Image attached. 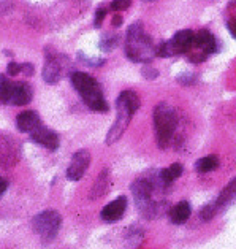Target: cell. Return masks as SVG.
Listing matches in <instances>:
<instances>
[{
    "instance_id": "8992f818",
    "label": "cell",
    "mask_w": 236,
    "mask_h": 249,
    "mask_svg": "<svg viewBox=\"0 0 236 249\" xmlns=\"http://www.w3.org/2000/svg\"><path fill=\"white\" fill-rule=\"evenodd\" d=\"M193 38L195 34L189 29L179 30L178 34H174V37L168 41H163L160 46L157 48V56L160 57H171L179 56V54H189L193 45Z\"/></svg>"
},
{
    "instance_id": "52a82bcc",
    "label": "cell",
    "mask_w": 236,
    "mask_h": 249,
    "mask_svg": "<svg viewBox=\"0 0 236 249\" xmlns=\"http://www.w3.org/2000/svg\"><path fill=\"white\" fill-rule=\"evenodd\" d=\"M60 226H62V217L54 210L40 213L34 219V230L41 236L43 241H52L56 238Z\"/></svg>"
},
{
    "instance_id": "83f0119b",
    "label": "cell",
    "mask_w": 236,
    "mask_h": 249,
    "mask_svg": "<svg viewBox=\"0 0 236 249\" xmlns=\"http://www.w3.org/2000/svg\"><path fill=\"white\" fill-rule=\"evenodd\" d=\"M143 75H144V78H149V80H152V78L157 76V70H154V69H144Z\"/></svg>"
},
{
    "instance_id": "277c9868",
    "label": "cell",
    "mask_w": 236,
    "mask_h": 249,
    "mask_svg": "<svg viewBox=\"0 0 236 249\" xmlns=\"http://www.w3.org/2000/svg\"><path fill=\"white\" fill-rule=\"evenodd\" d=\"M154 127L159 148L165 149L171 143L174 130L178 127V113L167 102H162L154 110Z\"/></svg>"
},
{
    "instance_id": "f546056e",
    "label": "cell",
    "mask_w": 236,
    "mask_h": 249,
    "mask_svg": "<svg viewBox=\"0 0 236 249\" xmlns=\"http://www.w3.org/2000/svg\"><path fill=\"white\" fill-rule=\"evenodd\" d=\"M228 26H230V30H232L233 37L236 38V18H233V19H232V22H230Z\"/></svg>"
},
{
    "instance_id": "4dcf8cb0",
    "label": "cell",
    "mask_w": 236,
    "mask_h": 249,
    "mask_svg": "<svg viewBox=\"0 0 236 249\" xmlns=\"http://www.w3.org/2000/svg\"><path fill=\"white\" fill-rule=\"evenodd\" d=\"M120 24H122V18H120V16H114L113 18V26L114 27H119Z\"/></svg>"
},
{
    "instance_id": "30bf717a",
    "label": "cell",
    "mask_w": 236,
    "mask_h": 249,
    "mask_svg": "<svg viewBox=\"0 0 236 249\" xmlns=\"http://www.w3.org/2000/svg\"><path fill=\"white\" fill-rule=\"evenodd\" d=\"M90 163V153L87 149H80L73 154L70 167L67 168V178L70 181H80Z\"/></svg>"
},
{
    "instance_id": "2e32d148",
    "label": "cell",
    "mask_w": 236,
    "mask_h": 249,
    "mask_svg": "<svg viewBox=\"0 0 236 249\" xmlns=\"http://www.w3.org/2000/svg\"><path fill=\"white\" fill-rule=\"evenodd\" d=\"M32 100V88L27 83H15L13 95H11V103L17 107H24Z\"/></svg>"
},
{
    "instance_id": "7402d4cb",
    "label": "cell",
    "mask_w": 236,
    "mask_h": 249,
    "mask_svg": "<svg viewBox=\"0 0 236 249\" xmlns=\"http://www.w3.org/2000/svg\"><path fill=\"white\" fill-rule=\"evenodd\" d=\"M217 210H219V208H217L216 203H209L206 206H203V210H202V213H200V216H202V219L209 221V219H213V217L216 216Z\"/></svg>"
},
{
    "instance_id": "cb8c5ba5",
    "label": "cell",
    "mask_w": 236,
    "mask_h": 249,
    "mask_svg": "<svg viewBox=\"0 0 236 249\" xmlns=\"http://www.w3.org/2000/svg\"><path fill=\"white\" fill-rule=\"evenodd\" d=\"M116 43H118V38H116V37H113V38L106 37V38L101 40L100 48H101L103 51H111V50H114V46H116Z\"/></svg>"
},
{
    "instance_id": "7c38bea8",
    "label": "cell",
    "mask_w": 236,
    "mask_h": 249,
    "mask_svg": "<svg viewBox=\"0 0 236 249\" xmlns=\"http://www.w3.org/2000/svg\"><path fill=\"white\" fill-rule=\"evenodd\" d=\"M30 138H32L35 143L41 144V146L50 149V151H56L59 148L57 133L50 130V129H46V127H43V125H40L38 129H35L32 133H30Z\"/></svg>"
},
{
    "instance_id": "ffe728a7",
    "label": "cell",
    "mask_w": 236,
    "mask_h": 249,
    "mask_svg": "<svg viewBox=\"0 0 236 249\" xmlns=\"http://www.w3.org/2000/svg\"><path fill=\"white\" fill-rule=\"evenodd\" d=\"M219 156L216 154H209V156H204L202 157L200 160H197L195 163V170L198 173H208V172H213L217 167H219Z\"/></svg>"
},
{
    "instance_id": "ac0fdd59",
    "label": "cell",
    "mask_w": 236,
    "mask_h": 249,
    "mask_svg": "<svg viewBox=\"0 0 236 249\" xmlns=\"http://www.w3.org/2000/svg\"><path fill=\"white\" fill-rule=\"evenodd\" d=\"M235 198H236V176L225 187H223L222 192L219 194V197H217V200H216L217 208H222V206L228 205Z\"/></svg>"
},
{
    "instance_id": "1f68e13d",
    "label": "cell",
    "mask_w": 236,
    "mask_h": 249,
    "mask_svg": "<svg viewBox=\"0 0 236 249\" xmlns=\"http://www.w3.org/2000/svg\"><path fill=\"white\" fill-rule=\"evenodd\" d=\"M144 2H154V0H144Z\"/></svg>"
},
{
    "instance_id": "d4e9b609",
    "label": "cell",
    "mask_w": 236,
    "mask_h": 249,
    "mask_svg": "<svg viewBox=\"0 0 236 249\" xmlns=\"http://www.w3.org/2000/svg\"><path fill=\"white\" fill-rule=\"evenodd\" d=\"M7 73L10 76H16L21 73V64H16V62H10L7 67Z\"/></svg>"
},
{
    "instance_id": "f1b7e54d",
    "label": "cell",
    "mask_w": 236,
    "mask_h": 249,
    "mask_svg": "<svg viewBox=\"0 0 236 249\" xmlns=\"http://www.w3.org/2000/svg\"><path fill=\"white\" fill-rule=\"evenodd\" d=\"M7 187H8V181L0 176V196H2L5 191H7Z\"/></svg>"
},
{
    "instance_id": "3957f363",
    "label": "cell",
    "mask_w": 236,
    "mask_h": 249,
    "mask_svg": "<svg viewBox=\"0 0 236 249\" xmlns=\"http://www.w3.org/2000/svg\"><path fill=\"white\" fill-rule=\"evenodd\" d=\"M70 80L73 88L78 90V94L81 95V99L90 110L99 113L108 111V103L103 97V92H101L100 84L95 78L84 73V71H73L70 75Z\"/></svg>"
},
{
    "instance_id": "ba28073f",
    "label": "cell",
    "mask_w": 236,
    "mask_h": 249,
    "mask_svg": "<svg viewBox=\"0 0 236 249\" xmlns=\"http://www.w3.org/2000/svg\"><path fill=\"white\" fill-rule=\"evenodd\" d=\"M216 51V38L214 35L206 29H202L200 32L195 34V38H193V45L190 53L187 54L192 62H203L208 56H211Z\"/></svg>"
},
{
    "instance_id": "603a6c76",
    "label": "cell",
    "mask_w": 236,
    "mask_h": 249,
    "mask_svg": "<svg viewBox=\"0 0 236 249\" xmlns=\"http://www.w3.org/2000/svg\"><path fill=\"white\" fill-rule=\"evenodd\" d=\"M132 5V0H113L111 2V10L113 11H122L127 10Z\"/></svg>"
},
{
    "instance_id": "6da1fadb",
    "label": "cell",
    "mask_w": 236,
    "mask_h": 249,
    "mask_svg": "<svg viewBox=\"0 0 236 249\" xmlns=\"http://www.w3.org/2000/svg\"><path fill=\"white\" fill-rule=\"evenodd\" d=\"M140 97H138L133 90H124L120 92V95L116 100V121L111 125L110 132L106 135V144H114L116 142H119L120 137L124 135V132L127 130V127L130 124L132 116L135 114L138 110H140Z\"/></svg>"
},
{
    "instance_id": "7a4b0ae2",
    "label": "cell",
    "mask_w": 236,
    "mask_h": 249,
    "mask_svg": "<svg viewBox=\"0 0 236 249\" xmlns=\"http://www.w3.org/2000/svg\"><path fill=\"white\" fill-rule=\"evenodd\" d=\"M125 54L132 62H149L157 54V48L152 43V38L146 34L141 22H133L127 29Z\"/></svg>"
},
{
    "instance_id": "4316f807",
    "label": "cell",
    "mask_w": 236,
    "mask_h": 249,
    "mask_svg": "<svg viewBox=\"0 0 236 249\" xmlns=\"http://www.w3.org/2000/svg\"><path fill=\"white\" fill-rule=\"evenodd\" d=\"M21 73L30 76L34 73V65L32 64H21Z\"/></svg>"
},
{
    "instance_id": "4fadbf2b",
    "label": "cell",
    "mask_w": 236,
    "mask_h": 249,
    "mask_svg": "<svg viewBox=\"0 0 236 249\" xmlns=\"http://www.w3.org/2000/svg\"><path fill=\"white\" fill-rule=\"evenodd\" d=\"M127 210V198L125 197H118L113 200L111 203H108L103 210H101L100 216L105 222H116L124 216Z\"/></svg>"
},
{
    "instance_id": "e0dca14e",
    "label": "cell",
    "mask_w": 236,
    "mask_h": 249,
    "mask_svg": "<svg viewBox=\"0 0 236 249\" xmlns=\"http://www.w3.org/2000/svg\"><path fill=\"white\" fill-rule=\"evenodd\" d=\"M192 214V208H190V203L183 200V202H179L173 206L170 210V219L171 222L174 224H184L187 219L190 217Z\"/></svg>"
},
{
    "instance_id": "44dd1931",
    "label": "cell",
    "mask_w": 236,
    "mask_h": 249,
    "mask_svg": "<svg viewBox=\"0 0 236 249\" xmlns=\"http://www.w3.org/2000/svg\"><path fill=\"white\" fill-rule=\"evenodd\" d=\"M13 86H15V83H11L5 76H0V102L2 103H11Z\"/></svg>"
},
{
    "instance_id": "9c48e42d",
    "label": "cell",
    "mask_w": 236,
    "mask_h": 249,
    "mask_svg": "<svg viewBox=\"0 0 236 249\" xmlns=\"http://www.w3.org/2000/svg\"><path fill=\"white\" fill-rule=\"evenodd\" d=\"M19 160V146L11 137L0 135V167H13Z\"/></svg>"
},
{
    "instance_id": "d6986e66",
    "label": "cell",
    "mask_w": 236,
    "mask_h": 249,
    "mask_svg": "<svg viewBox=\"0 0 236 249\" xmlns=\"http://www.w3.org/2000/svg\"><path fill=\"white\" fill-rule=\"evenodd\" d=\"M183 175V165L181 163H171L170 167L162 170L160 175H159V179L163 183V186H170L174 179H178L179 176Z\"/></svg>"
},
{
    "instance_id": "484cf974",
    "label": "cell",
    "mask_w": 236,
    "mask_h": 249,
    "mask_svg": "<svg viewBox=\"0 0 236 249\" xmlns=\"http://www.w3.org/2000/svg\"><path fill=\"white\" fill-rule=\"evenodd\" d=\"M106 15V10L105 8H100V10H97V13H95V27H100L101 26V22H103V18Z\"/></svg>"
},
{
    "instance_id": "5bb4252c",
    "label": "cell",
    "mask_w": 236,
    "mask_h": 249,
    "mask_svg": "<svg viewBox=\"0 0 236 249\" xmlns=\"http://www.w3.org/2000/svg\"><path fill=\"white\" fill-rule=\"evenodd\" d=\"M16 125H17V129H19L21 132L32 133L35 129H38V127L41 125L38 113L37 111H32V110L22 111L21 114H17Z\"/></svg>"
},
{
    "instance_id": "5b68a950",
    "label": "cell",
    "mask_w": 236,
    "mask_h": 249,
    "mask_svg": "<svg viewBox=\"0 0 236 249\" xmlns=\"http://www.w3.org/2000/svg\"><path fill=\"white\" fill-rule=\"evenodd\" d=\"M155 191V183L152 178H140L132 184V192L135 196V202L138 203L141 214L144 217H154L159 213V205L152 200V194Z\"/></svg>"
},
{
    "instance_id": "8fae6325",
    "label": "cell",
    "mask_w": 236,
    "mask_h": 249,
    "mask_svg": "<svg viewBox=\"0 0 236 249\" xmlns=\"http://www.w3.org/2000/svg\"><path fill=\"white\" fill-rule=\"evenodd\" d=\"M64 56L59 54H50L46 56V64L43 69V80L50 84H56L64 73Z\"/></svg>"
},
{
    "instance_id": "9a60e30c",
    "label": "cell",
    "mask_w": 236,
    "mask_h": 249,
    "mask_svg": "<svg viewBox=\"0 0 236 249\" xmlns=\"http://www.w3.org/2000/svg\"><path fill=\"white\" fill-rule=\"evenodd\" d=\"M111 187V176H110V170L105 168L99 176H97L95 183L92 186V191H90V200H97L101 198L105 194L110 191Z\"/></svg>"
}]
</instances>
